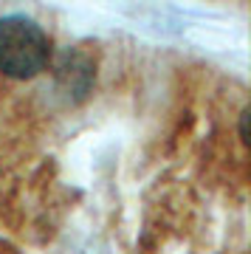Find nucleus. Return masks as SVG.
Wrapping results in <instances>:
<instances>
[{
  "mask_svg": "<svg viewBox=\"0 0 251 254\" xmlns=\"http://www.w3.org/2000/svg\"><path fill=\"white\" fill-rule=\"evenodd\" d=\"M51 40L26 14L0 17V71L11 79H31L48 65Z\"/></svg>",
  "mask_w": 251,
  "mask_h": 254,
  "instance_id": "1",
  "label": "nucleus"
},
{
  "mask_svg": "<svg viewBox=\"0 0 251 254\" xmlns=\"http://www.w3.org/2000/svg\"><path fill=\"white\" fill-rule=\"evenodd\" d=\"M249 116H251V110L243 108V113H240V138H243V144H249Z\"/></svg>",
  "mask_w": 251,
  "mask_h": 254,
  "instance_id": "2",
  "label": "nucleus"
}]
</instances>
